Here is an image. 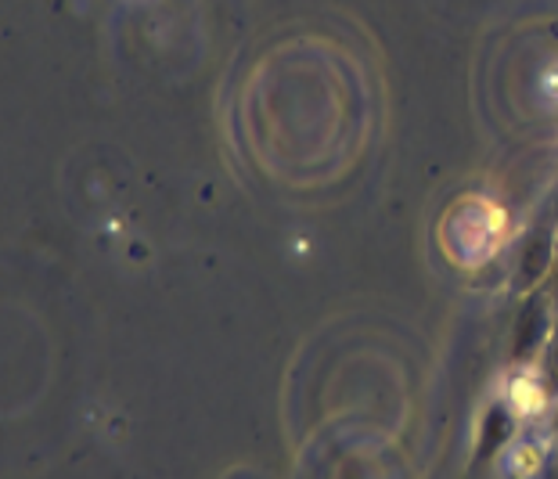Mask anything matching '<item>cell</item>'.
Returning a JSON list of instances; mask_svg holds the SVG:
<instances>
[{
  "instance_id": "1",
  "label": "cell",
  "mask_w": 558,
  "mask_h": 479,
  "mask_svg": "<svg viewBox=\"0 0 558 479\" xmlns=\"http://www.w3.org/2000/svg\"><path fill=\"white\" fill-rule=\"evenodd\" d=\"M548 299L530 296L526 307L519 310L515 328H512V357L515 361H530V357L541 354V346H548Z\"/></svg>"
},
{
  "instance_id": "2",
  "label": "cell",
  "mask_w": 558,
  "mask_h": 479,
  "mask_svg": "<svg viewBox=\"0 0 558 479\" xmlns=\"http://www.w3.org/2000/svg\"><path fill=\"white\" fill-rule=\"evenodd\" d=\"M551 260H555L551 231L548 227H537V231L522 242V253H519V285L522 289H537V285L548 278Z\"/></svg>"
},
{
  "instance_id": "3",
  "label": "cell",
  "mask_w": 558,
  "mask_h": 479,
  "mask_svg": "<svg viewBox=\"0 0 558 479\" xmlns=\"http://www.w3.org/2000/svg\"><path fill=\"white\" fill-rule=\"evenodd\" d=\"M508 436H512V415L505 411L501 404L490 407V415L483 418V436H480V462L494 458L497 451L505 447Z\"/></svg>"
},
{
  "instance_id": "4",
  "label": "cell",
  "mask_w": 558,
  "mask_h": 479,
  "mask_svg": "<svg viewBox=\"0 0 558 479\" xmlns=\"http://www.w3.org/2000/svg\"><path fill=\"white\" fill-rule=\"evenodd\" d=\"M544 371H548L551 390H558V325L548 335V354H544Z\"/></svg>"
},
{
  "instance_id": "5",
  "label": "cell",
  "mask_w": 558,
  "mask_h": 479,
  "mask_svg": "<svg viewBox=\"0 0 558 479\" xmlns=\"http://www.w3.org/2000/svg\"><path fill=\"white\" fill-rule=\"evenodd\" d=\"M555 479H558V476H555Z\"/></svg>"
}]
</instances>
